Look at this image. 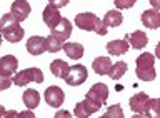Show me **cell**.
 Listing matches in <instances>:
<instances>
[{"mask_svg":"<svg viewBox=\"0 0 160 118\" xmlns=\"http://www.w3.org/2000/svg\"><path fill=\"white\" fill-rule=\"evenodd\" d=\"M75 25L78 28H82V30H87V32L93 30V32H97L98 35H105V33H107V25L90 12L78 13V15L75 17Z\"/></svg>","mask_w":160,"mask_h":118,"instance_id":"obj_1","label":"cell"},{"mask_svg":"<svg viewBox=\"0 0 160 118\" xmlns=\"http://www.w3.org/2000/svg\"><path fill=\"white\" fill-rule=\"evenodd\" d=\"M153 62H155V57L152 53H142L138 58H137V68H135V73L140 80L143 82H152L155 80L157 73H155V68H153Z\"/></svg>","mask_w":160,"mask_h":118,"instance_id":"obj_2","label":"cell"},{"mask_svg":"<svg viewBox=\"0 0 160 118\" xmlns=\"http://www.w3.org/2000/svg\"><path fill=\"white\" fill-rule=\"evenodd\" d=\"M12 82L15 83L17 87H23L30 82H37V83H42L43 82V73L40 68H25V70L18 72L17 75L12 78Z\"/></svg>","mask_w":160,"mask_h":118,"instance_id":"obj_3","label":"cell"},{"mask_svg":"<svg viewBox=\"0 0 160 118\" xmlns=\"http://www.w3.org/2000/svg\"><path fill=\"white\" fill-rule=\"evenodd\" d=\"M63 80L67 82V85H70V87L82 85V83L87 80V68L83 65H70Z\"/></svg>","mask_w":160,"mask_h":118,"instance_id":"obj_4","label":"cell"},{"mask_svg":"<svg viewBox=\"0 0 160 118\" xmlns=\"http://www.w3.org/2000/svg\"><path fill=\"white\" fill-rule=\"evenodd\" d=\"M100 106H102V105L95 103L93 100H90V98H85L83 101H80V103H77V105H75L73 115H75V116H78V118H87V116L92 115V113L98 111V110H100Z\"/></svg>","mask_w":160,"mask_h":118,"instance_id":"obj_5","label":"cell"},{"mask_svg":"<svg viewBox=\"0 0 160 118\" xmlns=\"http://www.w3.org/2000/svg\"><path fill=\"white\" fill-rule=\"evenodd\" d=\"M85 98H90V100H93L95 103H98V105H103L108 98L107 85H103V83H95V85L87 92V97Z\"/></svg>","mask_w":160,"mask_h":118,"instance_id":"obj_6","label":"cell"},{"mask_svg":"<svg viewBox=\"0 0 160 118\" xmlns=\"http://www.w3.org/2000/svg\"><path fill=\"white\" fill-rule=\"evenodd\" d=\"M10 13L13 15V18L17 20L18 23L27 20L28 13H30V5L27 0H15L12 3V7H10Z\"/></svg>","mask_w":160,"mask_h":118,"instance_id":"obj_7","label":"cell"},{"mask_svg":"<svg viewBox=\"0 0 160 118\" xmlns=\"http://www.w3.org/2000/svg\"><path fill=\"white\" fill-rule=\"evenodd\" d=\"M63 100H65V95H63V92L60 87H48L47 90H45V101H47L50 106H53V108L62 106Z\"/></svg>","mask_w":160,"mask_h":118,"instance_id":"obj_8","label":"cell"},{"mask_svg":"<svg viewBox=\"0 0 160 118\" xmlns=\"http://www.w3.org/2000/svg\"><path fill=\"white\" fill-rule=\"evenodd\" d=\"M50 30H52L53 37H57L58 40L63 42L72 35V23H70V20H67V18H60V22L53 28H50Z\"/></svg>","mask_w":160,"mask_h":118,"instance_id":"obj_9","label":"cell"},{"mask_svg":"<svg viewBox=\"0 0 160 118\" xmlns=\"http://www.w3.org/2000/svg\"><path fill=\"white\" fill-rule=\"evenodd\" d=\"M27 52L32 55H42L43 52H47V42L43 37H30L27 40Z\"/></svg>","mask_w":160,"mask_h":118,"instance_id":"obj_10","label":"cell"},{"mask_svg":"<svg viewBox=\"0 0 160 118\" xmlns=\"http://www.w3.org/2000/svg\"><path fill=\"white\" fill-rule=\"evenodd\" d=\"M17 67H18V60L13 55H5L0 58V73H3V75L12 77L15 70H17Z\"/></svg>","mask_w":160,"mask_h":118,"instance_id":"obj_11","label":"cell"},{"mask_svg":"<svg viewBox=\"0 0 160 118\" xmlns=\"http://www.w3.org/2000/svg\"><path fill=\"white\" fill-rule=\"evenodd\" d=\"M142 23L145 27L152 28V30H157L160 27V13L155 8H150V10H145L142 13Z\"/></svg>","mask_w":160,"mask_h":118,"instance_id":"obj_12","label":"cell"},{"mask_svg":"<svg viewBox=\"0 0 160 118\" xmlns=\"http://www.w3.org/2000/svg\"><path fill=\"white\" fill-rule=\"evenodd\" d=\"M60 13H58V8H55L53 5H48L43 8V22H45V25H47L48 28H53L57 23L60 22Z\"/></svg>","mask_w":160,"mask_h":118,"instance_id":"obj_13","label":"cell"},{"mask_svg":"<svg viewBox=\"0 0 160 118\" xmlns=\"http://www.w3.org/2000/svg\"><path fill=\"white\" fill-rule=\"evenodd\" d=\"M160 115V100L158 98H148L143 105L142 113L138 115L140 116H158Z\"/></svg>","mask_w":160,"mask_h":118,"instance_id":"obj_14","label":"cell"},{"mask_svg":"<svg viewBox=\"0 0 160 118\" xmlns=\"http://www.w3.org/2000/svg\"><path fill=\"white\" fill-rule=\"evenodd\" d=\"M22 100L25 103V106L30 108V110H33V108H37L40 105V95H38L37 90H33V88H28V90L23 92Z\"/></svg>","mask_w":160,"mask_h":118,"instance_id":"obj_15","label":"cell"},{"mask_svg":"<svg viewBox=\"0 0 160 118\" xmlns=\"http://www.w3.org/2000/svg\"><path fill=\"white\" fill-rule=\"evenodd\" d=\"M62 50L67 53V57L73 58V60H78L83 55V47L80 43H73V42H67L62 45Z\"/></svg>","mask_w":160,"mask_h":118,"instance_id":"obj_16","label":"cell"},{"mask_svg":"<svg viewBox=\"0 0 160 118\" xmlns=\"http://www.w3.org/2000/svg\"><path fill=\"white\" fill-rule=\"evenodd\" d=\"M127 38L130 40V45H132L133 48H137V50H142V48L148 43V38H147V35H145V32H142V30H137V32L130 33V35H127Z\"/></svg>","mask_w":160,"mask_h":118,"instance_id":"obj_17","label":"cell"},{"mask_svg":"<svg viewBox=\"0 0 160 118\" xmlns=\"http://www.w3.org/2000/svg\"><path fill=\"white\" fill-rule=\"evenodd\" d=\"M148 100V95L147 93H137V95H133L132 98H130V108H132V111H135L137 113V116L138 118V115L142 113V110H143V105H145V101Z\"/></svg>","mask_w":160,"mask_h":118,"instance_id":"obj_18","label":"cell"},{"mask_svg":"<svg viewBox=\"0 0 160 118\" xmlns=\"http://www.w3.org/2000/svg\"><path fill=\"white\" fill-rule=\"evenodd\" d=\"M92 67H93L95 73H98V75H107L110 67H112V62H110L108 57H98L93 60Z\"/></svg>","mask_w":160,"mask_h":118,"instance_id":"obj_19","label":"cell"},{"mask_svg":"<svg viewBox=\"0 0 160 118\" xmlns=\"http://www.w3.org/2000/svg\"><path fill=\"white\" fill-rule=\"evenodd\" d=\"M127 50H128L127 40H112L107 43V52L112 53V55H122V53H127Z\"/></svg>","mask_w":160,"mask_h":118,"instance_id":"obj_20","label":"cell"},{"mask_svg":"<svg viewBox=\"0 0 160 118\" xmlns=\"http://www.w3.org/2000/svg\"><path fill=\"white\" fill-rule=\"evenodd\" d=\"M102 22L107 27H118L120 23L123 22V15L118 10H108L107 13H105V17H103Z\"/></svg>","mask_w":160,"mask_h":118,"instance_id":"obj_21","label":"cell"},{"mask_svg":"<svg viewBox=\"0 0 160 118\" xmlns=\"http://www.w3.org/2000/svg\"><path fill=\"white\" fill-rule=\"evenodd\" d=\"M68 67L70 65L63 60H53L50 63V72L58 78H65V75H67V72H68Z\"/></svg>","mask_w":160,"mask_h":118,"instance_id":"obj_22","label":"cell"},{"mask_svg":"<svg viewBox=\"0 0 160 118\" xmlns=\"http://www.w3.org/2000/svg\"><path fill=\"white\" fill-rule=\"evenodd\" d=\"M2 35L7 38L10 43H17V42H20L23 38V28L20 25H15L12 28H8V30L2 32Z\"/></svg>","mask_w":160,"mask_h":118,"instance_id":"obj_23","label":"cell"},{"mask_svg":"<svg viewBox=\"0 0 160 118\" xmlns=\"http://www.w3.org/2000/svg\"><path fill=\"white\" fill-rule=\"evenodd\" d=\"M125 72H127V63L125 62H117L115 65L110 67L108 75L112 77V80H120V77H122Z\"/></svg>","mask_w":160,"mask_h":118,"instance_id":"obj_24","label":"cell"},{"mask_svg":"<svg viewBox=\"0 0 160 118\" xmlns=\"http://www.w3.org/2000/svg\"><path fill=\"white\" fill-rule=\"evenodd\" d=\"M15 25H18V22L13 18L12 13H5V15L0 18V32H5V30H8V28H12Z\"/></svg>","mask_w":160,"mask_h":118,"instance_id":"obj_25","label":"cell"},{"mask_svg":"<svg viewBox=\"0 0 160 118\" xmlns=\"http://www.w3.org/2000/svg\"><path fill=\"white\" fill-rule=\"evenodd\" d=\"M45 42H47V50L52 52V53H57L58 50H62V40H58L57 37H53L52 33L45 38Z\"/></svg>","mask_w":160,"mask_h":118,"instance_id":"obj_26","label":"cell"},{"mask_svg":"<svg viewBox=\"0 0 160 118\" xmlns=\"http://www.w3.org/2000/svg\"><path fill=\"white\" fill-rule=\"evenodd\" d=\"M123 116V110L120 105H112L107 110V113H103L102 118H122Z\"/></svg>","mask_w":160,"mask_h":118,"instance_id":"obj_27","label":"cell"},{"mask_svg":"<svg viewBox=\"0 0 160 118\" xmlns=\"http://www.w3.org/2000/svg\"><path fill=\"white\" fill-rule=\"evenodd\" d=\"M113 2H115V7L120 8V10H123V8H130V7H133L137 0H113Z\"/></svg>","mask_w":160,"mask_h":118,"instance_id":"obj_28","label":"cell"},{"mask_svg":"<svg viewBox=\"0 0 160 118\" xmlns=\"http://www.w3.org/2000/svg\"><path fill=\"white\" fill-rule=\"evenodd\" d=\"M10 85H12V77L0 73V90H7Z\"/></svg>","mask_w":160,"mask_h":118,"instance_id":"obj_29","label":"cell"},{"mask_svg":"<svg viewBox=\"0 0 160 118\" xmlns=\"http://www.w3.org/2000/svg\"><path fill=\"white\" fill-rule=\"evenodd\" d=\"M68 2L70 0H50V5H53L55 8H62V7L67 5Z\"/></svg>","mask_w":160,"mask_h":118,"instance_id":"obj_30","label":"cell"},{"mask_svg":"<svg viewBox=\"0 0 160 118\" xmlns=\"http://www.w3.org/2000/svg\"><path fill=\"white\" fill-rule=\"evenodd\" d=\"M18 116H28V118H33L35 115H33V111L28 108V110H25V111H22V113H18Z\"/></svg>","mask_w":160,"mask_h":118,"instance_id":"obj_31","label":"cell"},{"mask_svg":"<svg viewBox=\"0 0 160 118\" xmlns=\"http://www.w3.org/2000/svg\"><path fill=\"white\" fill-rule=\"evenodd\" d=\"M150 3H152V7L155 8V10L160 8V0H150Z\"/></svg>","mask_w":160,"mask_h":118,"instance_id":"obj_32","label":"cell"},{"mask_svg":"<svg viewBox=\"0 0 160 118\" xmlns=\"http://www.w3.org/2000/svg\"><path fill=\"white\" fill-rule=\"evenodd\" d=\"M3 116H18V113L17 111H5Z\"/></svg>","mask_w":160,"mask_h":118,"instance_id":"obj_33","label":"cell"},{"mask_svg":"<svg viewBox=\"0 0 160 118\" xmlns=\"http://www.w3.org/2000/svg\"><path fill=\"white\" fill-rule=\"evenodd\" d=\"M57 116H70V113L68 111H58Z\"/></svg>","mask_w":160,"mask_h":118,"instance_id":"obj_34","label":"cell"},{"mask_svg":"<svg viewBox=\"0 0 160 118\" xmlns=\"http://www.w3.org/2000/svg\"><path fill=\"white\" fill-rule=\"evenodd\" d=\"M3 115H5V108L0 105V116H3Z\"/></svg>","mask_w":160,"mask_h":118,"instance_id":"obj_35","label":"cell"},{"mask_svg":"<svg viewBox=\"0 0 160 118\" xmlns=\"http://www.w3.org/2000/svg\"><path fill=\"white\" fill-rule=\"evenodd\" d=\"M2 37H3V35H2V32H0V45H2Z\"/></svg>","mask_w":160,"mask_h":118,"instance_id":"obj_36","label":"cell"}]
</instances>
